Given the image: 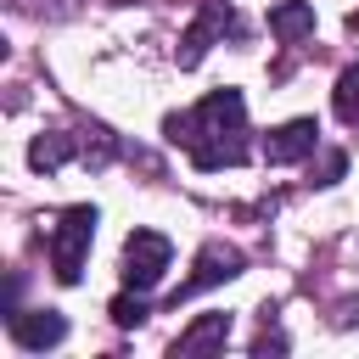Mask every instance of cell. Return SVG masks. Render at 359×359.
Returning a JSON list of instances; mask_svg holds the SVG:
<instances>
[{
  "label": "cell",
  "mask_w": 359,
  "mask_h": 359,
  "mask_svg": "<svg viewBox=\"0 0 359 359\" xmlns=\"http://www.w3.org/2000/svg\"><path fill=\"white\" fill-rule=\"evenodd\" d=\"M168 140L185 146L202 174L247 163V101H241V90H213L185 118H168Z\"/></svg>",
  "instance_id": "1"
},
{
  "label": "cell",
  "mask_w": 359,
  "mask_h": 359,
  "mask_svg": "<svg viewBox=\"0 0 359 359\" xmlns=\"http://www.w3.org/2000/svg\"><path fill=\"white\" fill-rule=\"evenodd\" d=\"M90 241H95V208L79 202V208H67V213L56 219V230H50V269H56L62 286H79L84 258H90Z\"/></svg>",
  "instance_id": "2"
},
{
  "label": "cell",
  "mask_w": 359,
  "mask_h": 359,
  "mask_svg": "<svg viewBox=\"0 0 359 359\" xmlns=\"http://www.w3.org/2000/svg\"><path fill=\"white\" fill-rule=\"evenodd\" d=\"M168 258H174L168 236H157V230H135V236L123 241V286H129V292H151V286L163 280Z\"/></svg>",
  "instance_id": "3"
},
{
  "label": "cell",
  "mask_w": 359,
  "mask_h": 359,
  "mask_svg": "<svg viewBox=\"0 0 359 359\" xmlns=\"http://www.w3.org/2000/svg\"><path fill=\"white\" fill-rule=\"evenodd\" d=\"M241 22H236V11L224 6V0H202V11H196V22H191V34L180 39V67H196L202 56H208V45L213 39H224V34H236Z\"/></svg>",
  "instance_id": "4"
},
{
  "label": "cell",
  "mask_w": 359,
  "mask_h": 359,
  "mask_svg": "<svg viewBox=\"0 0 359 359\" xmlns=\"http://www.w3.org/2000/svg\"><path fill=\"white\" fill-rule=\"evenodd\" d=\"M314 146H320V123H314V118H292V123L269 129V140H264V163L286 168V163L314 157Z\"/></svg>",
  "instance_id": "5"
},
{
  "label": "cell",
  "mask_w": 359,
  "mask_h": 359,
  "mask_svg": "<svg viewBox=\"0 0 359 359\" xmlns=\"http://www.w3.org/2000/svg\"><path fill=\"white\" fill-rule=\"evenodd\" d=\"M230 275H241V252H236V247H224V241H208V247H202V258H196V275L174 292V309H180V297H196L202 286H219V280H230Z\"/></svg>",
  "instance_id": "6"
},
{
  "label": "cell",
  "mask_w": 359,
  "mask_h": 359,
  "mask_svg": "<svg viewBox=\"0 0 359 359\" xmlns=\"http://www.w3.org/2000/svg\"><path fill=\"white\" fill-rule=\"evenodd\" d=\"M67 337V320L56 309H28V314H11V342L28 348V353H45Z\"/></svg>",
  "instance_id": "7"
},
{
  "label": "cell",
  "mask_w": 359,
  "mask_h": 359,
  "mask_svg": "<svg viewBox=\"0 0 359 359\" xmlns=\"http://www.w3.org/2000/svg\"><path fill=\"white\" fill-rule=\"evenodd\" d=\"M224 342H230V314H202L191 331H180L174 353L191 359V353H213V348H224Z\"/></svg>",
  "instance_id": "8"
},
{
  "label": "cell",
  "mask_w": 359,
  "mask_h": 359,
  "mask_svg": "<svg viewBox=\"0 0 359 359\" xmlns=\"http://www.w3.org/2000/svg\"><path fill=\"white\" fill-rule=\"evenodd\" d=\"M269 34L286 39V45L309 39V34H314V6H309V0H280V6L269 11Z\"/></svg>",
  "instance_id": "9"
},
{
  "label": "cell",
  "mask_w": 359,
  "mask_h": 359,
  "mask_svg": "<svg viewBox=\"0 0 359 359\" xmlns=\"http://www.w3.org/2000/svg\"><path fill=\"white\" fill-rule=\"evenodd\" d=\"M67 157H73V135H62V129H50V135H34V146H28V163H34L39 174L62 168Z\"/></svg>",
  "instance_id": "10"
},
{
  "label": "cell",
  "mask_w": 359,
  "mask_h": 359,
  "mask_svg": "<svg viewBox=\"0 0 359 359\" xmlns=\"http://www.w3.org/2000/svg\"><path fill=\"white\" fill-rule=\"evenodd\" d=\"M331 107H337V118H342V123H359V67H342V73H337Z\"/></svg>",
  "instance_id": "11"
},
{
  "label": "cell",
  "mask_w": 359,
  "mask_h": 359,
  "mask_svg": "<svg viewBox=\"0 0 359 359\" xmlns=\"http://www.w3.org/2000/svg\"><path fill=\"white\" fill-rule=\"evenodd\" d=\"M112 320H118V325H140V320H146V303H140V297H118V303H112Z\"/></svg>",
  "instance_id": "12"
},
{
  "label": "cell",
  "mask_w": 359,
  "mask_h": 359,
  "mask_svg": "<svg viewBox=\"0 0 359 359\" xmlns=\"http://www.w3.org/2000/svg\"><path fill=\"white\" fill-rule=\"evenodd\" d=\"M342 168H348V157H342V151H325V157H320V185H331Z\"/></svg>",
  "instance_id": "13"
},
{
  "label": "cell",
  "mask_w": 359,
  "mask_h": 359,
  "mask_svg": "<svg viewBox=\"0 0 359 359\" xmlns=\"http://www.w3.org/2000/svg\"><path fill=\"white\" fill-rule=\"evenodd\" d=\"M337 320H342V325H353V320H359V303H348V309H342Z\"/></svg>",
  "instance_id": "14"
},
{
  "label": "cell",
  "mask_w": 359,
  "mask_h": 359,
  "mask_svg": "<svg viewBox=\"0 0 359 359\" xmlns=\"http://www.w3.org/2000/svg\"><path fill=\"white\" fill-rule=\"evenodd\" d=\"M348 34H359V11H348Z\"/></svg>",
  "instance_id": "15"
}]
</instances>
